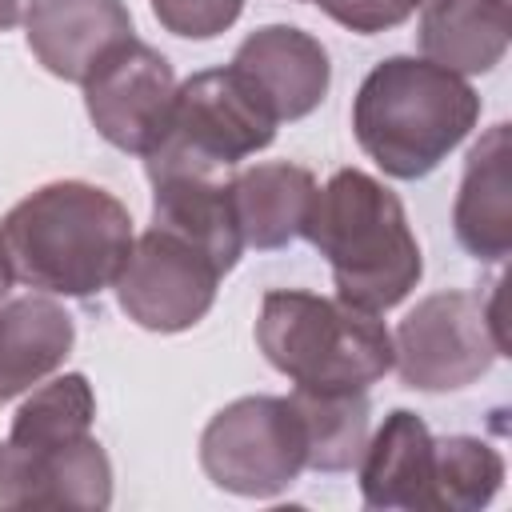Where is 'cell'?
I'll return each mask as SVG.
<instances>
[{
	"mask_svg": "<svg viewBox=\"0 0 512 512\" xmlns=\"http://www.w3.org/2000/svg\"><path fill=\"white\" fill-rule=\"evenodd\" d=\"M132 240L128 208L88 180L40 184L0 220V256L12 280L44 296H100L116 284Z\"/></svg>",
	"mask_w": 512,
	"mask_h": 512,
	"instance_id": "1",
	"label": "cell"
},
{
	"mask_svg": "<svg viewBox=\"0 0 512 512\" xmlns=\"http://www.w3.org/2000/svg\"><path fill=\"white\" fill-rule=\"evenodd\" d=\"M300 236L328 260L336 296L376 316L396 308L424 276L400 196L360 168H340L316 188Z\"/></svg>",
	"mask_w": 512,
	"mask_h": 512,
	"instance_id": "2",
	"label": "cell"
},
{
	"mask_svg": "<svg viewBox=\"0 0 512 512\" xmlns=\"http://www.w3.org/2000/svg\"><path fill=\"white\" fill-rule=\"evenodd\" d=\"M476 120V88L424 56L380 60L352 100L356 144L392 180H420L436 172Z\"/></svg>",
	"mask_w": 512,
	"mask_h": 512,
	"instance_id": "3",
	"label": "cell"
},
{
	"mask_svg": "<svg viewBox=\"0 0 512 512\" xmlns=\"http://www.w3.org/2000/svg\"><path fill=\"white\" fill-rule=\"evenodd\" d=\"M256 344L296 388L368 392L392 372V332L376 320V312L304 288L264 292Z\"/></svg>",
	"mask_w": 512,
	"mask_h": 512,
	"instance_id": "4",
	"label": "cell"
},
{
	"mask_svg": "<svg viewBox=\"0 0 512 512\" xmlns=\"http://www.w3.org/2000/svg\"><path fill=\"white\" fill-rule=\"evenodd\" d=\"M276 116L228 64L176 84L168 128L144 156V172H228L276 140Z\"/></svg>",
	"mask_w": 512,
	"mask_h": 512,
	"instance_id": "5",
	"label": "cell"
},
{
	"mask_svg": "<svg viewBox=\"0 0 512 512\" xmlns=\"http://www.w3.org/2000/svg\"><path fill=\"white\" fill-rule=\"evenodd\" d=\"M204 476L252 500L280 496L304 468V424L288 396H240L224 404L200 432Z\"/></svg>",
	"mask_w": 512,
	"mask_h": 512,
	"instance_id": "6",
	"label": "cell"
},
{
	"mask_svg": "<svg viewBox=\"0 0 512 512\" xmlns=\"http://www.w3.org/2000/svg\"><path fill=\"white\" fill-rule=\"evenodd\" d=\"M500 356L484 304L472 292L448 288L424 296L392 336V364L416 392H452L480 380Z\"/></svg>",
	"mask_w": 512,
	"mask_h": 512,
	"instance_id": "7",
	"label": "cell"
},
{
	"mask_svg": "<svg viewBox=\"0 0 512 512\" xmlns=\"http://www.w3.org/2000/svg\"><path fill=\"white\" fill-rule=\"evenodd\" d=\"M220 268L184 236L148 228L132 240V252L116 276V300L124 316L148 332H184L208 316L220 288Z\"/></svg>",
	"mask_w": 512,
	"mask_h": 512,
	"instance_id": "8",
	"label": "cell"
},
{
	"mask_svg": "<svg viewBox=\"0 0 512 512\" xmlns=\"http://www.w3.org/2000/svg\"><path fill=\"white\" fill-rule=\"evenodd\" d=\"M172 100H176L172 64L136 36L104 52L96 68L84 76L88 120L120 152L148 156L168 128Z\"/></svg>",
	"mask_w": 512,
	"mask_h": 512,
	"instance_id": "9",
	"label": "cell"
},
{
	"mask_svg": "<svg viewBox=\"0 0 512 512\" xmlns=\"http://www.w3.org/2000/svg\"><path fill=\"white\" fill-rule=\"evenodd\" d=\"M112 464L88 432L64 448L0 444V508H108Z\"/></svg>",
	"mask_w": 512,
	"mask_h": 512,
	"instance_id": "10",
	"label": "cell"
},
{
	"mask_svg": "<svg viewBox=\"0 0 512 512\" xmlns=\"http://www.w3.org/2000/svg\"><path fill=\"white\" fill-rule=\"evenodd\" d=\"M232 68L260 92L276 120H304L324 104L332 84L324 44L296 24H264L248 32L232 56Z\"/></svg>",
	"mask_w": 512,
	"mask_h": 512,
	"instance_id": "11",
	"label": "cell"
},
{
	"mask_svg": "<svg viewBox=\"0 0 512 512\" xmlns=\"http://www.w3.org/2000/svg\"><path fill=\"white\" fill-rule=\"evenodd\" d=\"M460 248L480 264H500L512 252V128L492 124L468 152L452 204Z\"/></svg>",
	"mask_w": 512,
	"mask_h": 512,
	"instance_id": "12",
	"label": "cell"
},
{
	"mask_svg": "<svg viewBox=\"0 0 512 512\" xmlns=\"http://www.w3.org/2000/svg\"><path fill=\"white\" fill-rule=\"evenodd\" d=\"M24 28L32 56L52 76L76 84H84L104 52L136 36L124 0H32Z\"/></svg>",
	"mask_w": 512,
	"mask_h": 512,
	"instance_id": "13",
	"label": "cell"
},
{
	"mask_svg": "<svg viewBox=\"0 0 512 512\" xmlns=\"http://www.w3.org/2000/svg\"><path fill=\"white\" fill-rule=\"evenodd\" d=\"M152 224L196 244L220 272H232L244 240L232 208V176L228 172H152Z\"/></svg>",
	"mask_w": 512,
	"mask_h": 512,
	"instance_id": "14",
	"label": "cell"
},
{
	"mask_svg": "<svg viewBox=\"0 0 512 512\" xmlns=\"http://www.w3.org/2000/svg\"><path fill=\"white\" fill-rule=\"evenodd\" d=\"M432 432L428 424L396 408L384 416L380 432L364 444L360 468V496L368 508H408L428 512L432 500Z\"/></svg>",
	"mask_w": 512,
	"mask_h": 512,
	"instance_id": "15",
	"label": "cell"
},
{
	"mask_svg": "<svg viewBox=\"0 0 512 512\" xmlns=\"http://www.w3.org/2000/svg\"><path fill=\"white\" fill-rule=\"evenodd\" d=\"M76 324L44 292H28L0 304V404L32 392L72 352Z\"/></svg>",
	"mask_w": 512,
	"mask_h": 512,
	"instance_id": "16",
	"label": "cell"
},
{
	"mask_svg": "<svg viewBox=\"0 0 512 512\" xmlns=\"http://www.w3.org/2000/svg\"><path fill=\"white\" fill-rule=\"evenodd\" d=\"M312 196H316V180L300 164L268 160L240 168L232 176V208L244 248H260V252L288 248L304 232Z\"/></svg>",
	"mask_w": 512,
	"mask_h": 512,
	"instance_id": "17",
	"label": "cell"
},
{
	"mask_svg": "<svg viewBox=\"0 0 512 512\" xmlns=\"http://www.w3.org/2000/svg\"><path fill=\"white\" fill-rule=\"evenodd\" d=\"M512 40L508 0H436L420 8V52L424 60L476 76L492 72Z\"/></svg>",
	"mask_w": 512,
	"mask_h": 512,
	"instance_id": "18",
	"label": "cell"
},
{
	"mask_svg": "<svg viewBox=\"0 0 512 512\" xmlns=\"http://www.w3.org/2000/svg\"><path fill=\"white\" fill-rule=\"evenodd\" d=\"M288 400L304 424L308 468L348 472L368 444V424H372L368 396L352 388H296Z\"/></svg>",
	"mask_w": 512,
	"mask_h": 512,
	"instance_id": "19",
	"label": "cell"
},
{
	"mask_svg": "<svg viewBox=\"0 0 512 512\" xmlns=\"http://www.w3.org/2000/svg\"><path fill=\"white\" fill-rule=\"evenodd\" d=\"M92 420H96V392H92L88 376L64 372V376H52L48 384L40 380L32 388V396L12 416L8 440L20 448L48 452V448H64V444L88 436Z\"/></svg>",
	"mask_w": 512,
	"mask_h": 512,
	"instance_id": "20",
	"label": "cell"
},
{
	"mask_svg": "<svg viewBox=\"0 0 512 512\" xmlns=\"http://www.w3.org/2000/svg\"><path fill=\"white\" fill-rule=\"evenodd\" d=\"M504 484V456L480 436L432 440L428 512H480Z\"/></svg>",
	"mask_w": 512,
	"mask_h": 512,
	"instance_id": "21",
	"label": "cell"
},
{
	"mask_svg": "<svg viewBox=\"0 0 512 512\" xmlns=\"http://www.w3.org/2000/svg\"><path fill=\"white\" fill-rule=\"evenodd\" d=\"M244 12V0H152V16L164 32L184 40H212L228 32Z\"/></svg>",
	"mask_w": 512,
	"mask_h": 512,
	"instance_id": "22",
	"label": "cell"
},
{
	"mask_svg": "<svg viewBox=\"0 0 512 512\" xmlns=\"http://www.w3.org/2000/svg\"><path fill=\"white\" fill-rule=\"evenodd\" d=\"M312 4H320L324 16H332L340 28L360 36L388 32L424 8V0H312Z\"/></svg>",
	"mask_w": 512,
	"mask_h": 512,
	"instance_id": "23",
	"label": "cell"
},
{
	"mask_svg": "<svg viewBox=\"0 0 512 512\" xmlns=\"http://www.w3.org/2000/svg\"><path fill=\"white\" fill-rule=\"evenodd\" d=\"M28 8H32V0H0V32L16 28L28 16Z\"/></svg>",
	"mask_w": 512,
	"mask_h": 512,
	"instance_id": "24",
	"label": "cell"
},
{
	"mask_svg": "<svg viewBox=\"0 0 512 512\" xmlns=\"http://www.w3.org/2000/svg\"><path fill=\"white\" fill-rule=\"evenodd\" d=\"M8 288H12V272H8V264H4V256H0V304H4Z\"/></svg>",
	"mask_w": 512,
	"mask_h": 512,
	"instance_id": "25",
	"label": "cell"
},
{
	"mask_svg": "<svg viewBox=\"0 0 512 512\" xmlns=\"http://www.w3.org/2000/svg\"><path fill=\"white\" fill-rule=\"evenodd\" d=\"M424 4H436V0H424Z\"/></svg>",
	"mask_w": 512,
	"mask_h": 512,
	"instance_id": "26",
	"label": "cell"
}]
</instances>
